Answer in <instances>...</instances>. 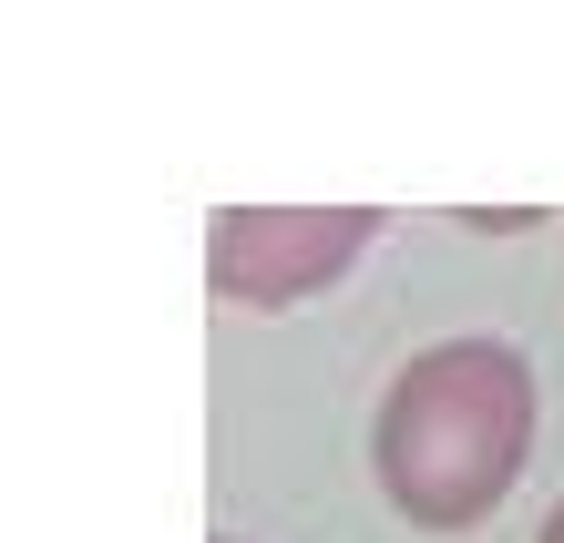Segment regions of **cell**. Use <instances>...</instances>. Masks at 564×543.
<instances>
[{
    "label": "cell",
    "mask_w": 564,
    "mask_h": 543,
    "mask_svg": "<svg viewBox=\"0 0 564 543\" xmlns=\"http://www.w3.org/2000/svg\"><path fill=\"white\" fill-rule=\"evenodd\" d=\"M534 431H544V390L513 338H431V349L401 359V380L380 400L370 461L401 523L473 533L513 502Z\"/></svg>",
    "instance_id": "cell-1"
},
{
    "label": "cell",
    "mask_w": 564,
    "mask_h": 543,
    "mask_svg": "<svg viewBox=\"0 0 564 543\" xmlns=\"http://www.w3.org/2000/svg\"><path fill=\"white\" fill-rule=\"evenodd\" d=\"M380 236V206H226L206 226V287L226 308H288L339 287Z\"/></svg>",
    "instance_id": "cell-2"
},
{
    "label": "cell",
    "mask_w": 564,
    "mask_h": 543,
    "mask_svg": "<svg viewBox=\"0 0 564 543\" xmlns=\"http://www.w3.org/2000/svg\"><path fill=\"white\" fill-rule=\"evenodd\" d=\"M534 543H564V502H554V513H544V533H534Z\"/></svg>",
    "instance_id": "cell-3"
},
{
    "label": "cell",
    "mask_w": 564,
    "mask_h": 543,
    "mask_svg": "<svg viewBox=\"0 0 564 543\" xmlns=\"http://www.w3.org/2000/svg\"><path fill=\"white\" fill-rule=\"evenodd\" d=\"M226 543H237V533H226Z\"/></svg>",
    "instance_id": "cell-4"
}]
</instances>
